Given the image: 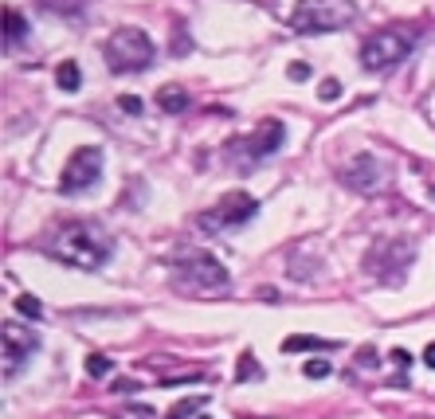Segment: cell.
Listing matches in <instances>:
<instances>
[{"label":"cell","mask_w":435,"mask_h":419,"mask_svg":"<svg viewBox=\"0 0 435 419\" xmlns=\"http://www.w3.org/2000/svg\"><path fill=\"white\" fill-rule=\"evenodd\" d=\"M200 419H204V416H200Z\"/></svg>","instance_id":"cell-28"},{"label":"cell","mask_w":435,"mask_h":419,"mask_svg":"<svg viewBox=\"0 0 435 419\" xmlns=\"http://www.w3.org/2000/svg\"><path fill=\"white\" fill-rule=\"evenodd\" d=\"M423 364H427V369H435V341L423 349Z\"/></svg>","instance_id":"cell-27"},{"label":"cell","mask_w":435,"mask_h":419,"mask_svg":"<svg viewBox=\"0 0 435 419\" xmlns=\"http://www.w3.org/2000/svg\"><path fill=\"white\" fill-rule=\"evenodd\" d=\"M412 259H416V243L404 240V235H392V240L373 243V251L365 255V266H369L373 278H380L385 286H400L404 275H408Z\"/></svg>","instance_id":"cell-5"},{"label":"cell","mask_w":435,"mask_h":419,"mask_svg":"<svg viewBox=\"0 0 435 419\" xmlns=\"http://www.w3.org/2000/svg\"><path fill=\"white\" fill-rule=\"evenodd\" d=\"M306 376H310V380H322V376H329V372H334V369H329V360H306Z\"/></svg>","instance_id":"cell-23"},{"label":"cell","mask_w":435,"mask_h":419,"mask_svg":"<svg viewBox=\"0 0 435 419\" xmlns=\"http://www.w3.org/2000/svg\"><path fill=\"white\" fill-rule=\"evenodd\" d=\"M423 39V24H388L365 39L361 48V67L365 71H392L408 59L416 43Z\"/></svg>","instance_id":"cell-2"},{"label":"cell","mask_w":435,"mask_h":419,"mask_svg":"<svg viewBox=\"0 0 435 419\" xmlns=\"http://www.w3.org/2000/svg\"><path fill=\"white\" fill-rule=\"evenodd\" d=\"M39 349V337L36 329L28 325H4V337H0V353H4V380H12L16 372H24L28 357Z\"/></svg>","instance_id":"cell-10"},{"label":"cell","mask_w":435,"mask_h":419,"mask_svg":"<svg viewBox=\"0 0 435 419\" xmlns=\"http://www.w3.org/2000/svg\"><path fill=\"white\" fill-rule=\"evenodd\" d=\"M263 372H259V364H255V357L251 353H243V360H240V369H235V384H243V380H259Z\"/></svg>","instance_id":"cell-20"},{"label":"cell","mask_w":435,"mask_h":419,"mask_svg":"<svg viewBox=\"0 0 435 419\" xmlns=\"http://www.w3.org/2000/svg\"><path fill=\"white\" fill-rule=\"evenodd\" d=\"M36 4L48 8V12H55V16H79L86 0H36Z\"/></svg>","instance_id":"cell-16"},{"label":"cell","mask_w":435,"mask_h":419,"mask_svg":"<svg viewBox=\"0 0 435 419\" xmlns=\"http://www.w3.org/2000/svg\"><path fill=\"white\" fill-rule=\"evenodd\" d=\"M255 212H259L255 196H247V192H231V196H224L220 204H212L208 212H200L196 224H200L208 235H224V231H235V228H243L247 220H255Z\"/></svg>","instance_id":"cell-7"},{"label":"cell","mask_w":435,"mask_h":419,"mask_svg":"<svg viewBox=\"0 0 435 419\" xmlns=\"http://www.w3.org/2000/svg\"><path fill=\"white\" fill-rule=\"evenodd\" d=\"M102 59H106V67L114 75H137L153 67L157 48H153V39L145 36L142 28H118L102 43Z\"/></svg>","instance_id":"cell-3"},{"label":"cell","mask_w":435,"mask_h":419,"mask_svg":"<svg viewBox=\"0 0 435 419\" xmlns=\"http://www.w3.org/2000/svg\"><path fill=\"white\" fill-rule=\"evenodd\" d=\"M392 360H396V369H408L412 364V357L404 353V349H392Z\"/></svg>","instance_id":"cell-26"},{"label":"cell","mask_w":435,"mask_h":419,"mask_svg":"<svg viewBox=\"0 0 435 419\" xmlns=\"http://www.w3.org/2000/svg\"><path fill=\"white\" fill-rule=\"evenodd\" d=\"M329 349H338V341H329V337H310V333H294L282 341V353H329Z\"/></svg>","instance_id":"cell-12"},{"label":"cell","mask_w":435,"mask_h":419,"mask_svg":"<svg viewBox=\"0 0 435 419\" xmlns=\"http://www.w3.org/2000/svg\"><path fill=\"white\" fill-rule=\"evenodd\" d=\"M16 313H24L28 322H39V318H44V306H39V298H32V294H20V298H16Z\"/></svg>","instance_id":"cell-18"},{"label":"cell","mask_w":435,"mask_h":419,"mask_svg":"<svg viewBox=\"0 0 435 419\" xmlns=\"http://www.w3.org/2000/svg\"><path fill=\"white\" fill-rule=\"evenodd\" d=\"M287 75L294 79V83H302L306 75H310V67H306V63H290V67H287Z\"/></svg>","instance_id":"cell-25"},{"label":"cell","mask_w":435,"mask_h":419,"mask_svg":"<svg viewBox=\"0 0 435 419\" xmlns=\"http://www.w3.org/2000/svg\"><path fill=\"white\" fill-rule=\"evenodd\" d=\"M204 404H208V396H188V400H181V404L173 407V411H169L165 419H193Z\"/></svg>","instance_id":"cell-17"},{"label":"cell","mask_w":435,"mask_h":419,"mask_svg":"<svg viewBox=\"0 0 435 419\" xmlns=\"http://www.w3.org/2000/svg\"><path fill=\"white\" fill-rule=\"evenodd\" d=\"M318 98H322V102H338L341 98V83L338 79H326V83L318 86Z\"/></svg>","instance_id":"cell-21"},{"label":"cell","mask_w":435,"mask_h":419,"mask_svg":"<svg viewBox=\"0 0 435 419\" xmlns=\"http://www.w3.org/2000/svg\"><path fill=\"white\" fill-rule=\"evenodd\" d=\"M48 255L67 266H79V271H102L114 259V240L95 220H67L51 231Z\"/></svg>","instance_id":"cell-1"},{"label":"cell","mask_w":435,"mask_h":419,"mask_svg":"<svg viewBox=\"0 0 435 419\" xmlns=\"http://www.w3.org/2000/svg\"><path fill=\"white\" fill-rule=\"evenodd\" d=\"M118 110H122V114H142L145 102L137 95H118Z\"/></svg>","instance_id":"cell-22"},{"label":"cell","mask_w":435,"mask_h":419,"mask_svg":"<svg viewBox=\"0 0 435 419\" xmlns=\"http://www.w3.org/2000/svg\"><path fill=\"white\" fill-rule=\"evenodd\" d=\"M282 142H287V126L278 118H267V121H259V130H255L251 137H243L240 145H231V157L240 153L247 165H259L267 157H275L278 149H282Z\"/></svg>","instance_id":"cell-9"},{"label":"cell","mask_w":435,"mask_h":419,"mask_svg":"<svg viewBox=\"0 0 435 419\" xmlns=\"http://www.w3.org/2000/svg\"><path fill=\"white\" fill-rule=\"evenodd\" d=\"M28 39V20L16 8H4V48L12 51V48H20Z\"/></svg>","instance_id":"cell-13"},{"label":"cell","mask_w":435,"mask_h":419,"mask_svg":"<svg viewBox=\"0 0 435 419\" xmlns=\"http://www.w3.org/2000/svg\"><path fill=\"white\" fill-rule=\"evenodd\" d=\"M122 419H153V407H126V411H122Z\"/></svg>","instance_id":"cell-24"},{"label":"cell","mask_w":435,"mask_h":419,"mask_svg":"<svg viewBox=\"0 0 435 419\" xmlns=\"http://www.w3.org/2000/svg\"><path fill=\"white\" fill-rule=\"evenodd\" d=\"M338 177H341L345 188L365 192V196H369V192H376L380 184H385V165H380L373 153H361V157H349V161L341 165Z\"/></svg>","instance_id":"cell-11"},{"label":"cell","mask_w":435,"mask_h":419,"mask_svg":"<svg viewBox=\"0 0 435 419\" xmlns=\"http://www.w3.org/2000/svg\"><path fill=\"white\" fill-rule=\"evenodd\" d=\"M173 271H177V278L184 286H193V290H224L231 282L228 266L208 251H181L173 259Z\"/></svg>","instance_id":"cell-6"},{"label":"cell","mask_w":435,"mask_h":419,"mask_svg":"<svg viewBox=\"0 0 435 419\" xmlns=\"http://www.w3.org/2000/svg\"><path fill=\"white\" fill-rule=\"evenodd\" d=\"M157 106L165 110V114H181V110H188V90L177 86V83L161 86V90H157Z\"/></svg>","instance_id":"cell-14"},{"label":"cell","mask_w":435,"mask_h":419,"mask_svg":"<svg viewBox=\"0 0 435 419\" xmlns=\"http://www.w3.org/2000/svg\"><path fill=\"white\" fill-rule=\"evenodd\" d=\"M55 83H59V90L75 95V90L83 86V71H79V63H75V59H63L59 67H55Z\"/></svg>","instance_id":"cell-15"},{"label":"cell","mask_w":435,"mask_h":419,"mask_svg":"<svg viewBox=\"0 0 435 419\" xmlns=\"http://www.w3.org/2000/svg\"><path fill=\"white\" fill-rule=\"evenodd\" d=\"M357 20L353 0H298L290 12V28L298 36H322V32H341Z\"/></svg>","instance_id":"cell-4"},{"label":"cell","mask_w":435,"mask_h":419,"mask_svg":"<svg viewBox=\"0 0 435 419\" xmlns=\"http://www.w3.org/2000/svg\"><path fill=\"white\" fill-rule=\"evenodd\" d=\"M102 173H106V165H102V149H98V145H83V149H75L71 161L63 165L59 192L63 196H83V192L98 188Z\"/></svg>","instance_id":"cell-8"},{"label":"cell","mask_w":435,"mask_h":419,"mask_svg":"<svg viewBox=\"0 0 435 419\" xmlns=\"http://www.w3.org/2000/svg\"><path fill=\"white\" fill-rule=\"evenodd\" d=\"M110 369H114V360H110V357H102V353H90V357H86V376L102 380V376H106Z\"/></svg>","instance_id":"cell-19"}]
</instances>
